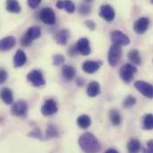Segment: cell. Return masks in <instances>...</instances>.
<instances>
[{
  "mask_svg": "<svg viewBox=\"0 0 153 153\" xmlns=\"http://www.w3.org/2000/svg\"><path fill=\"white\" fill-rule=\"evenodd\" d=\"M27 79L28 81H30L34 86H41L43 85H45V79H44V76L43 74L41 73V71H39L38 70H34V71H31L28 76H27Z\"/></svg>",
  "mask_w": 153,
  "mask_h": 153,
  "instance_id": "7",
  "label": "cell"
},
{
  "mask_svg": "<svg viewBox=\"0 0 153 153\" xmlns=\"http://www.w3.org/2000/svg\"><path fill=\"white\" fill-rule=\"evenodd\" d=\"M128 153H139L141 151V143L138 139H131L127 144Z\"/></svg>",
  "mask_w": 153,
  "mask_h": 153,
  "instance_id": "21",
  "label": "cell"
},
{
  "mask_svg": "<svg viewBox=\"0 0 153 153\" xmlns=\"http://www.w3.org/2000/svg\"><path fill=\"white\" fill-rule=\"evenodd\" d=\"M57 111H58L57 104H56V102H55L53 100H52V99L47 100V101L44 103V105H43V107H42V110H41V111H42V113H43L44 116H51V115L56 113Z\"/></svg>",
  "mask_w": 153,
  "mask_h": 153,
  "instance_id": "11",
  "label": "cell"
},
{
  "mask_svg": "<svg viewBox=\"0 0 153 153\" xmlns=\"http://www.w3.org/2000/svg\"><path fill=\"white\" fill-rule=\"evenodd\" d=\"M85 26L89 29V30H94V29H95V23L94 22H92V21H86L85 22Z\"/></svg>",
  "mask_w": 153,
  "mask_h": 153,
  "instance_id": "35",
  "label": "cell"
},
{
  "mask_svg": "<svg viewBox=\"0 0 153 153\" xmlns=\"http://www.w3.org/2000/svg\"><path fill=\"white\" fill-rule=\"evenodd\" d=\"M21 5L17 0H6V10L13 13H19L21 12Z\"/></svg>",
  "mask_w": 153,
  "mask_h": 153,
  "instance_id": "20",
  "label": "cell"
},
{
  "mask_svg": "<svg viewBox=\"0 0 153 153\" xmlns=\"http://www.w3.org/2000/svg\"><path fill=\"white\" fill-rule=\"evenodd\" d=\"M21 43H22V45L23 46H26V47H27V46H30V45H31L32 41H31L30 39H29L26 36H23V38H22Z\"/></svg>",
  "mask_w": 153,
  "mask_h": 153,
  "instance_id": "34",
  "label": "cell"
},
{
  "mask_svg": "<svg viewBox=\"0 0 153 153\" xmlns=\"http://www.w3.org/2000/svg\"><path fill=\"white\" fill-rule=\"evenodd\" d=\"M152 3H153V0H152Z\"/></svg>",
  "mask_w": 153,
  "mask_h": 153,
  "instance_id": "39",
  "label": "cell"
},
{
  "mask_svg": "<svg viewBox=\"0 0 153 153\" xmlns=\"http://www.w3.org/2000/svg\"><path fill=\"white\" fill-rule=\"evenodd\" d=\"M70 37V32L68 30H62L60 31H58L55 36L54 38L56 40V42L59 44V45H64L67 44L68 42V39Z\"/></svg>",
  "mask_w": 153,
  "mask_h": 153,
  "instance_id": "18",
  "label": "cell"
},
{
  "mask_svg": "<svg viewBox=\"0 0 153 153\" xmlns=\"http://www.w3.org/2000/svg\"><path fill=\"white\" fill-rule=\"evenodd\" d=\"M136 103V99L132 96V95H128L125 100H124V102H123V107L126 108V109H130L132 107H134Z\"/></svg>",
  "mask_w": 153,
  "mask_h": 153,
  "instance_id": "29",
  "label": "cell"
},
{
  "mask_svg": "<svg viewBox=\"0 0 153 153\" xmlns=\"http://www.w3.org/2000/svg\"><path fill=\"white\" fill-rule=\"evenodd\" d=\"M27 62V55L22 50H17L13 57V64L16 68L22 67Z\"/></svg>",
  "mask_w": 153,
  "mask_h": 153,
  "instance_id": "15",
  "label": "cell"
},
{
  "mask_svg": "<svg viewBox=\"0 0 153 153\" xmlns=\"http://www.w3.org/2000/svg\"><path fill=\"white\" fill-rule=\"evenodd\" d=\"M65 61V58L63 55H61V54H56L53 56V65H56V66H59V65H62Z\"/></svg>",
  "mask_w": 153,
  "mask_h": 153,
  "instance_id": "31",
  "label": "cell"
},
{
  "mask_svg": "<svg viewBox=\"0 0 153 153\" xmlns=\"http://www.w3.org/2000/svg\"><path fill=\"white\" fill-rule=\"evenodd\" d=\"M111 40L113 42V44L117 45L119 46L122 45H127L130 44V38H128L124 32L120 31V30H114L111 32Z\"/></svg>",
  "mask_w": 153,
  "mask_h": 153,
  "instance_id": "6",
  "label": "cell"
},
{
  "mask_svg": "<svg viewBox=\"0 0 153 153\" xmlns=\"http://www.w3.org/2000/svg\"><path fill=\"white\" fill-rule=\"evenodd\" d=\"M121 54H122V50L121 47L117 45L113 44L109 51V54H108V61H109V64L111 67H115L118 61L121 58Z\"/></svg>",
  "mask_w": 153,
  "mask_h": 153,
  "instance_id": "4",
  "label": "cell"
},
{
  "mask_svg": "<svg viewBox=\"0 0 153 153\" xmlns=\"http://www.w3.org/2000/svg\"><path fill=\"white\" fill-rule=\"evenodd\" d=\"M28 111V105L24 101H18L16 102L12 107V114L14 116H22Z\"/></svg>",
  "mask_w": 153,
  "mask_h": 153,
  "instance_id": "13",
  "label": "cell"
},
{
  "mask_svg": "<svg viewBox=\"0 0 153 153\" xmlns=\"http://www.w3.org/2000/svg\"><path fill=\"white\" fill-rule=\"evenodd\" d=\"M39 19L45 24L53 25L56 22V17L53 10L49 7L42 9L39 13Z\"/></svg>",
  "mask_w": 153,
  "mask_h": 153,
  "instance_id": "5",
  "label": "cell"
},
{
  "mask_svg": "<svg viewBox=\"0 0 153 153\" xmlns=\"http://www.w3.org/2000/svg\"><path fill=\"white\" fill-rule=\"evenodd\" d=\"M87 94L90 97H96L101 91V87L98 82L96 81H92L91 83H89V85H87Z\"/></svg>",
  "mask_w": 153,
  "mask_h": 153,
  "instance_id": "19",
  "label": "cell"
},
{
  "mask_svg": "<svg viewBox=\"0 0 153 153\" xmlns=\"http://www.w3.org/2000/svg\"><path fill=\"white\" fill-rule=\"evenodd\" d=\"M0 97L3 100V102L7 105H11L13 102V94L10 88H3L0 92Z\"/></svg>",
  "mask_w": 153,
  "mask_h": 153,
  "instance_id": "17",
  "label": "cell"
},
{
  "mask_svg": "<svg viewBox=\"0 0 153 153\" xmlns=\"http://www.w3.org/2000/svg\"><path fill=\"white\" fill-rule=\"evenodd\" d=\"M24 36H26L29 39H30L32 41L33 39H37V38H38L41 36V30H40V28L38 27V26L30 27L27 30V32L25 33Z\"/></svg>",
  "mask_w": 153,
  "mask_h": 153,
  "instance_id": "22",
  "label": "cell"
},
{
  "mask_svg": "<svg viewBox=\"0 0 153 153\" xmlns=\"http://www.w3.org/2000/svg\"><path fill=\"white\" fill-rule=\"evenodd\" d=\"M7 79V72L4 70H0V85L4 83Z\"/></svg>",
  "mask_w": 153,
  "mask_h": 153,
  "instance_id": "32",
  "label": "cell"
},
{
  "mask_svg": "<svg viewBox=\"0 0 153 153\" xmlns=\"http://www.w3.org/2000/svg\"><path fill=\"white\" fill-rule=\"evenodd\" d=\"M105 153H118V152L115 149H109L108 151H106Z\"/></svg>",
  "mask_w": 153,
  "mask_h": 153,
  "instance_id": "37",
  "label": "cell"
},
{
  "mask_svg": "<svg viewBox=\"0 0 153 153\" xmlns=\"http://www.w3.org/2000/svg\"><path fill=\"white\" fill-rule=\"evenodd\" d=\"M128 59L129 61L133 63V64H140L141 62H142V59H141V55H140V53L138 50H131L128 53Z\"/></svg>",
  "mask_w": 153,
  "mask_h": 153,
  "instance_id": "25",
  "label": "cell"
},
{
  "mask_svg": "<svg viewBox=\"0 0 153 153\" xmlns=\"http://www.w3.org/2000/svg\"><path fill=\"white\" fill-rule=\"evenodd\" d=\"M16 44V40L14 37L9 36L6 38H2L0 40V51H8L11 50Z\"/></svg>",
  "mask_w": 153,
  "mask_h": 153,
  "instance_id": "14",
  "label": "cell"
},
{
  "mask_svg": "<svg viewBox=\"0 0 153 153\" xmlns=\"http://www.w3.org/2000/svg\"><path fill=\"white\" fill-rule=\"evenodd\" d=\"M102 66V62H96V61H86L83 63L82 65V69L85 72L88 73V74H93L94 72H96L100 67Z\"/></svg>",
  "mask_w": 153,
  "mask_h": 153,
  "instance_id": "12",
  "label": "cell"
},
{
  "mask_svg": "<svg viewBox=\"0 0 153 153\" xmlns=\"http://www.w3.org/2000/svg\"><path fill=\"white\" fill-rule=\"evenodd\" d=\"M135 88L145 97L153 99V85L143 80H138L134 83Z\"/></svg>",
  "mask_w": 153,
  "mask_h": 153,
  "instance_id": "3",
  "label": "cell"
},
{
  "mask_svg": "<svg viewBox=\"0 0 153 153\" xmlns=\"http://www.w3.org/2000/svg\"><path fill=\"white\" fill-rule=\"evenodd\" d=\"M78 143L85 153H97L101 150V144L98 139L91 133L83 134L79 139Z\"/></svg>",
  "mask_w": 153,
  "mask_h": 153,
  "instance_id": "1",
  "label": "cell"
},
{
  "mask_svg": "<svg viewBox=\"0 0 153 153\" xmlns=\"http://www.w3.org/2000/svg\"><path fill=\"white\" fill-rule=\"evenodd\" d=\"M85 3H87V4H89V3H91V2H93L94 0H84Z\"/></svg>",
  "mask_w": 153,
  "mask_h": 153,
  "instance_id": "38",
  "label": "cell"
},
{
  "mask_svg": "<svg viewBox=\"0 0 153 153\" xmlns=\"http://www.w3.org/2000/svg\"><path fill=\"white\" fill-rule=\"evenodd\" d=\"M40 3H41V0H28V4L31 8H37L40 4Z\"/></svg>",
  "mask_w": 153,
  "mask_h": 153,
  "instance_id": "33",
  "label": "cell"
},
{
  "mask_svg": "<svg viewBox=\"0 0 153 153\" xmlns=\"http://www.w3.org/2000/svg\"><path fill=\"white\" fill-rule=\"evenodd\" d=\"M100 16L106 22H112L115 18L114 9L109 4H103L100 8Z\"/></svg>",
  "mask_w": 153,
  "mask_h": 153,
  "instance_id": "10",
  "label": "cell"
},
{
  "mask_svg": "<svg viewBox=\"0 0 153 153\" xmlns=\"http://www.w3.org/2000/svg\"><path fill=\"white\" fill-rule=\"evenodd\" d=\"M56 6L59 9H65L69 13H73L76 10L75 4L71 0H59L56 3Z\"/></svg>",
  "mask_w": 153,
  "mask_h": 153,
  "instance_id": "16",
  "label": "cell"
},
{
  "mask_svg": "<svg viewBox=\"0 0 153 153\" xmlns=\"http://www.w3.org/2000/svg\"><path fill=\"white\" fill-rule=\"evenodd\" d=\"M110 119L114 126H119L121 123V115L117 110H111L110 111Z\"/></svg>",
  "mask_w": 153,
  "mask_h": 153,
  "instance_id": "26",
  "label": "cell"
},
{
  "mask_svg": "<svg viewBox=\"0 0 153 153\" xmlns=\"http://www.w3.org/2000/svg\"><path fill=\"white\" fill-rule=\"evenodd\" d=\"M136 71H137V70H136V68L133 64L127 63V64H125L121 68L120 72H119V75H120L121 78L123 79L124 82H126V84H128L134 78V76L136 73Z\"/></svg>",
  "mask_w": 153,
  "mask_h": 153,
  "instance_id": "2",
  "label": "cell"
},
{
  "mask_svg": "<svg viewBox=\"0 0 153 153\" xmlns=\"http://www.w3.org/2000/svg\"><path fill=\"white\" fill-rule=\"evenodd\" d=\"M143 126L146 130H152L153 129V115L147 114L143 118Z\"/></svg>",
  "mask_w": 153,
  "mask_h": 153,
  "instance_id": "27",
  "label": "cell"
},
{
  "mask_svg": "<svg viewBox=\"0 0 153 153\" xmlns=\"http://www.w3.org/2000/svg\"><path fill=\"white\" fill-rule=\"evenodd\" d=\"M59 134V132H58V129L55 126L53 125H49L47 129H46V133H45V135H46V138H53V137H57Z\"/></svg>",
  "mask_w": 153,
  "mask_h": 153,
  "instance_id": "28",
  "label": "cell"
},
{
  "mask_svg": "<svg viewBox=\"0 0 153 153\" xmlns=\"http://www.w3.org/2000/svg\"><path fill=\"white\" fill-rule=\"evenodd\" d=\"M149 24H150V20L148 18L146 17L139 18L134 24V30L139 35L143 34L148 30Z\"/></svg>",
  "mask_w": 153,
  "mask_h": 153,
  "instance_id": "8",
  "label": "cell"
},
{
  "mask_svg": "<svg viewBox=\"0 0 153 153\" xmlns=\"http://www.w3.org/2000/svg\"><path fill=\"white\" fill-rule=\"evenodd\" d=\"M76 52H78L79 53L83 54V55H88L91 53V48H90V45H89V40L85 38H80L77 42H76V45H75Z\"/></svg>",
  "mask_w": 153,
  "mask_h": 153,
  "instance_id": "9",
  "label": "cell"
},
{
  "mask_svg": "<svg viewBox=\"0 0 153 153\" xmlns=\"http://www.w3.org/2000/svg\"><path fill=\"white\" fill-rule=\"evenodd\" d=\"M91 10H92L91 6H90L89 4H80L79 7H78V12H79L81 14H83V15H87V14H89V13L91 12Z\"/></svg>",
  "mask_w": 153,
  "mask_h": 153,
  "instance_id": "30",
  "label": "cell"
},
{
  "mask_svg": "<svg viewBox=\"0 0 153 153\" xmlns=\"http://www.w3.org/2000/svg\"><path fill=\"white\" fill-rule=\"evenodd\" d=\"M62 75L65 79L67 80H72L76 75V70L70 65H65L62 67Z\"/></svg>",
  "mask_w": 153,
  "mask_h": 153,
  "instance_id": "23",
  "label": "cell"
},
{
  "mask_svg": "<svg viewBox=\"0 0 153 153\" xmlns=\"http://www.w3.org/2000/svg\"><path fill=\"white\" fill-rule=\"evenodd\" d=\"M147 153H153V140H151L147 143Z\"/></svg>",
  "mask_w": 153,
  "mask_h": 153,
  "instance_id": "36",
  "label": "cell"
},
{
  "mask_svg": "<svg viewBox=\"0 0 153 153\" xmlns=\"http://www.w3.org/2000/svg\"><path fill=\"white\" fill-rule=\"evenodd\" d=\"M76 122H77L78 126L81 127V128H84V129L88 128L91 126V123H92L90 117L87 116V115H81L80 117H78Z\"/></svg>",
  "mask_w": 153,
  "mask_h": 153,
  "instance_id": "24",
  "label": "cell"
}]
</instances>
